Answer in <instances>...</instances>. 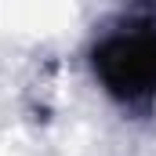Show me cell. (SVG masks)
<instances>
[{
    "label": "cell",
    "mask_w": 156,
    "mask_h": 156,
    "mask_svg": "<svg viewBox=\"0 0 156 156\" xmlns=\"http://www.w3.org/2000/svg\"><path fill=\"white\" fill-rule=\"evenodd\" d=\"M94 69L116 98L138 102L156 94V33H120L105 40L94 51Z\"/></svg>",
    "instance_id": "1"
}]
</instances>
